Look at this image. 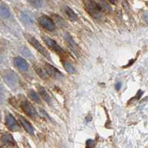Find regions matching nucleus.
Instances as JSON below:
<instances>
[{"mask_svg": "<svg viewBox=\"0 0 148 148\" xmlns=\"http://www.w3.org/2000/svg\"><path fill=\"white\" fill-rule=\"evenodd\" d=\"M17 15L19 22L25 28L33 31L36 30V19L33 12L26 8L19 9Z\"/></svg>", "mask_w": 148, "mask_h": 148, "instance_id": "nucleus-1", "label": "nucleus"}, {"mask_svg": "<svg viewBox=\"0 0 148 148\" xmlns=\"http://www.w3.org/2000/svg\"><path fill=\"white\" fill-rule=\"evenodd\" d=\"M2 77L5 84L10 88L11 90H19L22 87L20 79L18 74L10 69L4 70L2 72Z\"/></svg>", "mask_w": 148, "mask_h": 148, "instance_id": "nucleus-2", "label": "nucleus"}, {"mask_svg": "<svg viewBox=\"0 0 148 148\" xmlns=\"http://www.w3.org/2000/svg\"><path fill=\"white\" fill-rule=\"evenodd\" d=\"M23 36L25 38L26 40L29 42V44L34 48H35L39 53L42 54L47 61L52 62V57H51V53H49V51H47L45 47H44L41 44L38 39H36L33 35H31L30 34H27V33H24Z\"/></svg>", "mask_w": 148, "mask_h": 148, "instance_id": "nucleus-3", "label": "nucleus"}, {"mask_svg": "<svg viewBox=\"0 0 148 148\" xmlns=\"http://www.w3.org/2000/svg\"><path fill=\"white\" fill-rule=\"evenodd\" d=\"M84 9L88 14L96 19H101L103 18V10L94 0H83Z\"/></svg>", "mask_w": 148, "mask_h": 148, "instance_id": "nucleus-4", "label": "nucleus"}, {"mask_svg": "<svg viewBox=\"0 0 148 148\" xmlns=\"http://www.w3.org/2000/svg\"><path fill=\"white\" fill-rule=\"evenodd\" d=\"M14 65L25 76L33 78V73L31 72L30 65L25 59L21 56H16L14 59Z\"/></svg>", "mask_w": 148, "mask_h": 148, "instance_id": "nucleus-5", "label": "nucleus"}, {"mask_svg": "<svg viewBox=\"0 0 148 148\" xmlns=\"http://www.w3.org/2000/svg\"><path fill=\"white\" fill-rule=\"evenodd\" d=\"M41 37H42V41L44 42L45 45L47 46L50 50H51L53 52H54L55 53L58 54V55L59 56L66 55V52L64 51V49L61 47L55 40L51 39V37L48 36L47 35H45V34H41Z\"/></svg>", "mask_w": 148, "mask_h": 148, "instance_id": "nucleus-6", "label": "nucleus"}, {"mask_svg": "<svg viewBox=\"0 0 148 148\" xmlns=\"http://www.w3.org/2000/svg\"><path fill=\"white\" fill-rule=\"evenodd\" d=\"M0 18H2L4 21L10 22L14 26L19 27L17 22H16L10 8L7 4L4 2H0Z\"/></svg>", "mask_w": 148, "mask_h": 148, "instance_id": "nucleus-7", "label": "nucleus"}, {"mask_svg": "<svg viewBox=\"0 0 148 148\" xmlns=\"http://www.w3.org/2000/svg\"><path fill=\"white\" fill-rule=\"evenodd\" d=\"M19 105H20V108L22 111L30 118L36 119L38 117V113H37L36 110L27 99H23L21 100Z\"/></svg>", "mask_w": 148, "mask_h": 148, "instance_id": "nucleus-8", "label": "nucleus"}, {"mask_svg": "<svg viewBox=\"0 0 148 148\" xmlns=\"http://www.w3.org/2000/svg\"><path fill=\"white\" fill-rule=\"evenodd\" d=\"M63 38H64L65 44L67 45V47L71 50V52L74 55H76V56H79V54H80V47L78 45L77 43L75 42V40H74L73 38L72 37V36L69 33L66 32L64 34Z\"/></svg>", "mask_w": 148, "mask_h": 148, "instance_id": "nucleus-9", "label": "nucleus"}, {"mask_svg": "<svg viewBox=\"0 0 148 148\" xmlns=\"http://www.w3.org/2000/svg\"><path fill=\"white\" fill-rule=\"evenodd\" d=\"M37 22L39 25L47 31H53L56 29V24L52 18L45 15H42L37 18Z\"/></svg>", "mask_w": 148, "mask_h": 148, "instance_id": "nucleus-10", "label": "nucleus"}, {"mask_svg": "<svg viewBox=\"0 0 148 148\" xmlns=\"http://www.w3.org/2000/svg\"><path fill=\"white\" fill-rule=\"evenodd\" d=\"M5 125L8 129L12 132H18L20 130V126L17 122L14 116L10 113H6L5 115Z\"/></svg>", "mask_w": 148, "mask_h": 148, "instance_id": "nucleus-11", "label": "nucleus"}, {"mask_svg": "<svg viewBox=\"0 0 148 148\" xmlns=\"http://www.w3.org/2000/svg\"><path fill=\"white\" fill-rule=\"evenodd\" d=\"M44 68L48 76H51V77L56 79H60L64 77L62 73L60 72V71H59L56 67L53 66L52 64H49V63H45Z\"/></svg>", "mask_w": 148, "mask_h": 148, "instance_id": "nucleus-12", "label": "nucleus"}, {"mask_svg": "<svg viewBox=\"0 0 148 148\" xmlns=\"http://www.w3.org/2000/svg\"><path fill=\"white\" fill-rule=\"evenodd\" d=\"M18 53L24 56L25 58L27 59L28 60H30V62H34L36 61V58L34 56V54L32 53V52L30 51V49L27 47V46L24 45H20L18 46Z\"/></svg>", "mask_w": 148, "mask_h": 148, "instance_id": "nucleus-13", "label": "nucleus"}, {"mask_svg": "<svg viewBox=\"0 0 148 148\" xmlns=\"http://www.w3.org/2000/svg\"><path fill=\"white\" fill-rule=\"evenodd\" d=\"M18 119L19 123H20V125H22V127L25 129V130L27 133H29L30 135H32V136L34 135V131H35V130H34V128L28 120L26 119L24 116H20V115H18Z\"/></svg>", "mask_w": 148, "mask_h": 148, "instance_id": "nucleus-14", "label": "nucleus"}, {"mask_svg": "<svg viewBox=\"0 0 148 148\" xmlns=\"http://www.w3.org/2000/svg\"><path fill=\"white\" fill-rule=\"evenodd\" d=\"M62 12L65 18L68 19V20L71 21V22H76L79 19V16H78L77 14L75 13V11L72 8H71L67 5L64 6Z\"/></svg>", "mask_w": 148, "mask_h": 148, "instance_id": "nucleus-15", "label": "nucleus"}, {"mask_svg": "<svg viewBox=\"0 0 148 148\" xmlns=\"http://www.w3.org/2000/svg\"><path fill=\"white\" fill-rule=\"evenodd\" d=\"M36 88L38 89V91H39V93L41 97L45 100V101L48 104L51 105L53 103L52 98H51V95L49 94V92L46 90L45 88L44 87H42L40 84H37Z\"/></svg>", "mask_w": 148, "mask_h": 148, "instance_id": "nucleus-16", "label": "nucleus"}, {"mask_svg": "<svg viewBox=\"0 0 148 148\" xmlns=\"http://www.w3.org/2000/svg\"><path fill=\"white\" fill-rule=\"evenodd\" d=\"M1 141L4 145L8 147H14L16 145L14 137L10 133H4L1 137Z\"/></svg>", "mask_w": 148, "mask_h": 148, "instance_id": "nucleus-17", "label": "nucleus"}, {"mask_svg": "<svg viewBox=\"0 0 148 148\" xmlns=\"http://www.w3.org/2000/svg\"><path fill=\"white\" fill-rule=\"evenodd\" d=\"M33 66H34V71H35V72L39 75V76L41 78V79H44V80L47 79V78H48V75H47V73H46L45 68L42 67L40 65H39V64H34H34H33Z\"/></svg>", "mask_w": 148, "mask_h": 148, "instance_id": "nucleus-18", "label": "nucleus"}, {"mask_svg": "<svg viewBox=\"0 0 148 148\" xmlns=\"http://www.w3.org/2000/svg\"><path fill=\"white\" fill-rule=\"evenodd\" d=\"M27 95H28V97L30 98V99L32 100L33 101L37 103V104H42V99H41L40 96H39V93L36 92L34 90H29L28 92H27Z\"/></svg>", "mask_w": 148, "mask_h": 148, "instance_id": "nucleus-19", "label": "nucleus"}, {"mask_svg": "<svg viewBox=\"0 0 148 148\" xmlns=\"http://www.w3.org/2000/svg\"><path fill=\"white\" fill-rule=\"evenodd\" d=\"M62 65L63 67H64L65 71H67L68 73L69 74L76 73V68H75V67H74V66L70 62H68L67 60H63L62 62Z\"/></svg>", "mask_w": 148, "mask_h": 148, "instance_id": "nucleus-20", "label": "nucleus"}, {"mask_svg": "<svg viewBox=\"0 0 148 148\" xmlns=\"http://www.w3.org/2000/svg\"><path fill=\"white\" fill-rule=\"evenodd\" d=\"M29 5L35 9H41L44 6V0H27Z\"/></svg>", "mask_w": 148, "mask_h": 148, "instance_id": "nucleus-21", "label": "nucleus"}, {"mask_svg": "<svg viewBox=\"0 0 148 148\" xmlns=\"http://www.w3.org/2000/svg\"><path fill=\"white\" fill-rule=\"evenodd\" d=\"M6 101V90L5 86L0 81V106L3 105Z\"/></svg>", "mask_w": 148, "mask_h": 148, "instance_id": "nucleus-22", "label": "nucleus"}, {"mask_svg": "<svg viewBox=\"0 0 148 148\" xmlns=\"http://www.w3.org/2000/svg\"><path fill=\"white\" fill-rule=\"evenodd\" d=\"M53 16L54 20L56 22V24L58 25H59L60 27H65L67 25V23H66L64 18H61V17H59L58 15H56V14L53 15Z\"/></svg>", "mask_w": 148, "mask_h": 148, "instance_id": "nucleus-23", "label": "nucleus"}, {"mask_svg": "<svg viewBox=\"0 0 148 148\" xmlns=\"http://www.w3.org/2000/svg\"><path fill=\"white\" fill-rule=\"evenodd\" d=\"M99 5L101 6V8H102V10H108V11H109V10H111L110 6L108 5V2H106L105 1H104V0H101V3L99 4Z\"/></svg>", "mask_w": 148, "mask_h": 148, "instance_id": "nucleus-24", "label": "nucleus"}, {"mask_svg": "<svg viewBox=\"0 0 148 148\" xmlns=\"http://www.w3.org/2000/svg\"><path fill=\"white\" fill-rule=\"evenodd\" d=\"M96 143H95L94 141L92 140H88L86 143V145H87V147H94Z\"/></svg>", "mask_w": 148, "mask_h": 148, "instance_id": "nucleus-25", "label": "nucleus"}, {"mask_svg": "<svg viewBox=\"0 0 148 148\" xmlns=\"http://www.w3.org/2000/svg\"><path fill=\"white\" fill-rule=\"evenodd\" d=\"M4 62H5V59H4L3 55H2V54L0 53V64H2V63H4Z\"/></svg>", "mask_w": 148, "mask_h": 148, "instance_id": "nucleus-26", "label": "nucleus"}, {"mask_svg": "<svg viewBox=\"0 0 148 148\" xmlns=\"http://www.w3.org/2000/svg\"><path fill=\"white\" fill-rule=\"evenodd\" d=\"M108 2H109L110 3L113 4V5H116L117 2H118V0H107Z\"/></svg>", "mask_w": 148, "mask_h": 148, "instance_id": "nucleus-27", "label": "nucleus"}, {"mask_svg": "<svg viewBox=\"0 0 148 148\" xmlns=\"http://www.w3.org/2000/svg\"><path fill=\"white\" fill-rule=\"evenodd\" d=\"M121 82H118V83H117V84H116V89L117 90H119L120 88H121Z\"/></svg>", "mask_w": 148, "mask_h": 148, "instance_id": "nucleus-28", "label": "nucleus"}, {"mask_svg": "<svg viewBox=\"0 0 148 148\" xmlns=\"http://www.w3.org/2000/svg\"><path fill=\"white\" fill-rule=\"evenodd\" d=\"M1 119H2V116H1V113H0V121H1Z\"/></svg>", "mask_w": 148, "mask_h": 148, "instance_id": "nucleus-29", "label": "nucleus"}]
</instances>
